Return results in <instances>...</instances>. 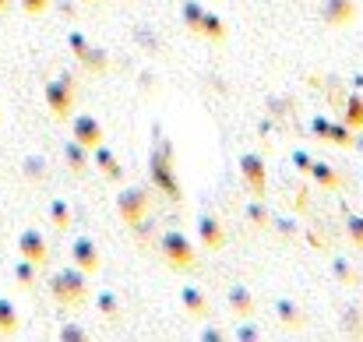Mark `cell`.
<instances>
[{
    "instance_id": "cell-1",
    "label": "cell",
    "mask_w": 363,
    "mask_h": 342,
    "mask_svg": "<svg viewBox=\"0 0 363 342\" xmlns=\"http://www.w3.org/2000/svg\"><path fill=\"white\" fill-rule=\"evenodd\" d=\"M162 250H166L173 268H191L194 265V247H191V240L184 233H166L162 236Z\"/></svg>"
},
{
    "instance_id": "cell-2",
    "label": "cell",
    "mask_w": 363,
    "mask_h": 342,
    "mask_svg": "<svg viewBox=\"0 0 363 342\" xmlns=\"http://www.w3.org/2000/svg\"><path fill=\"white\" fill-rule=\"evenodd\" d=\"M117 212H121L123 223H138V219H145V216H148V191H134V187L121 191V198H117Z\"/></svg>"
},
{
    "instance_id": "cell-3",
    "label": "cell",
    "mask_w": 363,
    "mask_h": 342,
    "mask_svg": "<svg viewBox=\"0 0 363 342\" xmlns=\"http://www.w3.org/2000/svg\"><path fill=\"white\" fill-rule=\"evenodd\" d=\"M198 240H201V247H208V250H223V247H226V229L219 226L216 216H201V223H198Z\"/></svg>"
},
{
    "instance_id": "cell-4",
    "label": "cell",
    "mask_w": 363,
    "mask_h": 342,
    "mask_svg": "<svg viewBox=\"0 0 363 342\" xmlns=\"http://www.w3.org/2000/svg\"><path fill=\"white\" fill-rule=\"evenodd\" d=\"M240 170H243V180H247V187H250V191L261 198V194H264V166H261V159H257V155H243Z\"/></svg>"
},
{
    "instance_id": "cell-5",
    "label": "cell",
    "mask_w": 363,
    "mask_h": 342,
    "mask_svg": "<svg viewBox=\"0 0 363 342\" xmlns=\"http://www.w3.org/2000/svg\"><path fill=\"white\" fill-rule=\"evenodd\" d=\"M78 141L82 145H89V148H99L103 145V127H99V120L96 116H78Z\"/></svg>"
},
{
    "instance_id": "cell-6",
    "label": "cell",
    "mask_w": 363,
    "mask_h": 342,
    "mask_svg": "<svg viewBox=\"0 0 363 342\" xmlns=\"http://www.w3.org/2000/svg\"><path fill=\"white\" fill-rule=\"evenodd\" d=\"M314 131H318V138H325V141H335V145H353L350 127H335V123H328L325 116H318V120H314Z\"/></svg>"
},
{
    "instance_id": "cell-7",
    "label": "cell",
    "mask_w": 363,
    "mask_h": 342,
    "mask_svg": "<svg viewBox=\"0 0 363 342\" xmlns=\"http://www.w3.org/2000/svg\"><path fill=\"white\" fill-rule=\"evenodd\" d=\"M57 289H60V297H64V304H82L85 300V282L71 272V275H60L57 279Z\"/></svg>"
},
{
    "instance_id": "cell-8",
    "label": "cell",
    "mask_w": 363,
    "mask_h": 342,
    "mask_svg": "<svg viewBox=\"0 0 363 342\" xmlns=\"http://www.w3.org/2000/svg\"><path fill=\"white\" fill-rule=\"evenodd\" d=\"M325 18H328L332 25H346V21L357 18V4H353V0H328V4H325Z\"/></svg>"
},
{
    "instance_id": "cell-9",
    "label": "cell",
    "mask_w": 363,
    "mask_h": 342,
    "mask_svg": "<svg viewBox=\"0 0 363 342\" xmlns=\"http://www.w3.org/2000/svg\"><path fill=\"white\" fill-rule=\"evenodd\" d=\"M152 173H155V184H162V191H166L169 198H180V187H177L173 173H169V159H166V155H159V159L152 162Z\"/></svg>"
},
{
    "instance_id": "cell-10",
    "label": "cell",
    "mask_w": 363,
    "mask_h": 342,
    "mask_svg": "<svg viewBox=\"0 0 363 342\" xmlns=\"http://www.w3.org/2000/svg\"><path fill=\"white\" fill-rule=\"evenodd\" d=\"M74 258H78V268L82 272H96L99 268V250H96L92 240H78L74 243Z\"/></svg>"
},
{
    "instance_id": "cell-11",
    "label": "cell",
    "mask_w": 363,
    "mask_h": 342,
    "mask_svg": "<svg viewBox=\"0 0 363 342\" xmlns=\"http://www.w3.org/2000/svg\"><path fill=\"white\" fill-rule=\"evenodd\" d=\"M314 180H318V184H325V187H332V191H335V187H342L339 173H335V170H328L325 162H318V166H314Z\"/></svg>"
},
{
    "instance_id": "cell-12",
    "label": "cell",
    "mask_w": 363,
    "mask_h": 342,
    "mask_svg": "<svg viewBox=\"0 0 363 342\" xmlns=\"http://www.w3.org/2000/svg\"><path fill=\"white\" fill-rule=\"evenodd\" d=\"M230 300H233V311H237V314H250V311H254V300H250V293H247V289H240V286L230 293Z\"/></svg>"
},
{
    "instance_id": "cell-13",
    "label": "cell",
    "mask_w": 363,
    "mask_h": 342,
    "mask_svg": "<svg viewBox=\"0 0 363 342\" xmlns=\"http://www.w3.org/2000/svg\"><path fill=\"white\" fill-rule=\"evenodd\" d=\"M279 314H282V321H286L289 329H300V325H303V314H300L289 300H282V304H279Z\"/></svg>"
},
{
    "instance_id": "cell-14",
    "label": "cell",
    "mask_w": 363,
    "mask_h": 342,
    "mask_svg": "<svg viewBox=\"0 0 363 342\" xmlns=\"http://www.w3.org/2000/svg\"><path fill=\"white\" fill-rule=\"evenodd\" d=\"M184 304H187V311H194V314H205L208 307H205V297L198 293V289H184Z\"/></svg>"
},
{
    "instance_id": "cell-15",
    "label": "cell",
    "mask_w": 363,
    "mask_h": 342,
    "mask_svg": "<svg viewBox=\"0 0 363 342\" xmlns=\"http://www.w3.org/2000/svg\"><path fill=\"white\" fill-rule=\"evenodd\" d=\"M346 127L350 131H363V99H350V120H346Z\"/></svg>"
},
{
    "instance_id": "cell-16",
    "label": "cell",
    "mask_w": 363,
    "mask_h": 342,
    "mask_svg": "<svg viewBox=\"0 0 363 342\" xmlns=\"http://www.w3.org/2000/svg\"><path fill=\"white\" fill-rule=\"evenodd\" d=\"M96 159H99V170H103V173H110L113 180H121V166L113 162V155H110V152H99Z\"/></svg>"
},
{
    "instance_id": "cell-17",
    "label": "cell",
    "mask_w": 363,
    "mask_h": 342,
    "mask_svg": "<svg viewBox=\"0 0 363 342\" xmlns=\"http://www.w3.org/2000/svg\"><path fill=\"white\" fill-rule=\"evenodd\" d=\"M350 236L363 247V219H350Z\"/></svg>"
}]
</instances>
